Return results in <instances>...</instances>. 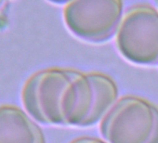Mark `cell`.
<instances>
[{"label":"cell","mask_w":158,"mask_h":143,"mask_svg":"<svg viewBox=\"0 0 158 143\" xmlns=\"http://www.w3.org/2000/svg\"><path fill=\"white\" fill-rule=\"evenodd\" d=\"M21 99L25 112L35 122L88 127L101 122L116 102L118 87L101 72L49 67L27 78Z\"/></svg>","instance_id":"obj_1"},{"label":"cell","mask_w":158,"mask_h":143,"mask_svg":"<svg viewBox=\"0 0 158 143\" xmlns=\"http://www.w3.org/2000/svg\"><path fill=\"white\" fill-rule=\"evenodd\" d=\"M100 132L108 143H158V106L141 97L123 96L101 120Z\"/></svg>","instance_id":"obj_2"},{"label":"cell","mask_w":158,"mask_h":143,"mask_svg":"<svg viewBox=\"0 0 158 143\" xmlns=\"http://www.w3.org/2000/svg\"><path fill=\"white\" fill-rule=\"evenodd\" d=\"M114 38L117 50L129 62L158 65V10L145 3L130 6L124 11Z\"/></svg>","instance_id":"obj_3"},{"label":"cell","mask_w":158,"mask_h":143,"mask_svg":"<svg viewBox=\"0 0 158 143\" xmlns=\"http://www.w3.org/2000/svg\"><path fill=\"white\" fill-rule=\"evenodd\" d=\"M123 15V0H70L62 9L70 33L92 44L105 43L114 37Z\"/></svg>","instance_id":"obj_4"},{"label":"cell","mask_w":158,"mask_h":143,"mask_svg":"<svg viewBox=\"0 0 158 143\" xmlns=\"http://www.w3.org/2000/svg\"><path fill=\"white\" fill-rule=\"evenodd\" d=\"M0 143H47L41 127L23 109L0 104Z\"/></svg>","instance_id":"obj_5"},{"label":"cell","mask_w":158,"mask_h":143,"mask_svg":"<svg viewBox=\"0 0 158 143\" xmlns=\"http://www.w3.org/2000/svg\"><path fill=\"white\" fill-rule=\"evenodd\" d=\"M69 143H108V142L99 137L85 136V137H78L73 139L72 141H70Z\"/></svg>","instance_id":"obj_6"},{"label":"cell","mask_w":158,"mask_h":143,"mask_svg":"<svg viewBox=\"0 0 158 143\" xmlns=\"http://www.w3.org/2000/svg\"><path fill=\"white\" fill-rule=\"evenodd\" d=\"M48 1L54 3V4H60V5H64L67 2H69L70 0H48Z\"/></svg>","instance_id":"obj_7"},{"label":"cell","mask_w":158,"mask_h":143,"mask_svg":"<svg viewBox=\"0 0 158 143\" xmlns=\"http://www.w3.org/2000/svg\"><path fill=\"white\" fill-rule=\"evenodd\" d=\"M152 1H153V4H154L155 9L158 10V0H152Z\"/></svg>","instance_id":"obj_8"},{"label":"cell","mask_w":158,"mask_h":143,"mask_svg":"<svg viewBox=\"0 0 158 143\" xmlns=\"http://www.w3.org/2000/svg\"><path fill=\"white\" fill-rule=\"evenodd\" d=\"M6 1V0H0V7H1V5Z\"/></svg>","instance_id":"obj_9"}]
</instances>
